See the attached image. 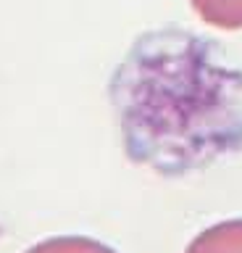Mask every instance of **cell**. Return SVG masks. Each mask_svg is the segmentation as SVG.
Returning <instances> with one entry per match:
<instances>
[{"instance_id":"2","label":"cell","mask_w":242,"mask_h":253,"mask_svg":"<svg viewBox=\"0 0 242 253\" xmlns=\"http://www.w3.org/2000/svg\"><path fill=\"white\" fill-rule=\"evenodd\" d=\"M184 253H242V219H226L203 229Z\"/></svg>"},{"instance_id":"3","label":"cell","mask_w":242,"mask_h":253,"mask_svg":"<svg viewBox=\"0 0 242 253\" xmlns=\"http://www.w3.org/2000/svg\"><path fill=\"white\" fill-rule=\"evenodd\" d=\"M190 5L208 27L224 32L242 29V0H190Z\"/></svg>"},{"instance_id":"1","label":"cell","mask_w":242,"mask_h":253,"mask_svg":"<svg viewBox=\"0 0 242 253\" xmlns=\"http://www.w3.org/2000/svg\"><path fill=\"white\" fill-rule=\"evenodd\" d=\"M124 150L161 177H184L242 150V71L213 40L147 32L111 79Z\"/></svg>"},{"instance_id":"4","label":"cell","mask_w":242,"mask_h":253,"mask_svg":"<svg viewBox=\"0 0 242 253\" xmlns=\"http://www.w3.org/2000/svg\"><path fill=\"white\" fill-rule=\"evenodd\" d=\"M24 253H116V251L100 240H92V237L64 235V237H50V240L37 243Z\"/></svg>"}]
</instances>
